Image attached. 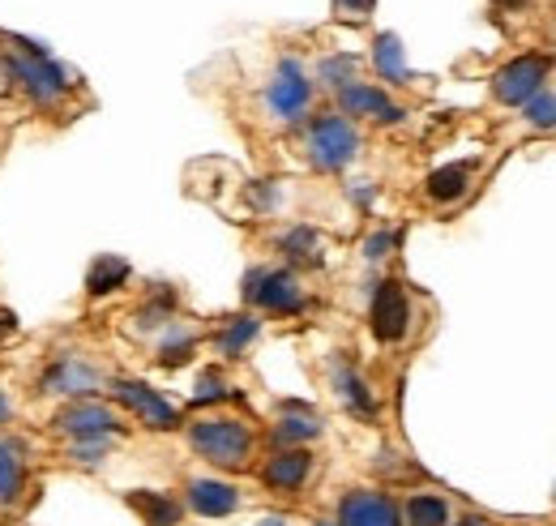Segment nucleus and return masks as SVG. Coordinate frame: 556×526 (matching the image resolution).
Wrapping results in <instances>:
<instances>
[{"mask_svg":"<svg viewBox=\"0 0 556 526\" xmlns=\"http://www.w3.org/2000/svg\"><path fill=\"white\" fill-rule=\"evenodd\" d=\"M189 446L210 462V466H223V471H244L253 459V428L236 415H206L189 428Z\"/></svg>","mask_w":556,"mask_h":526,"instance_id":"obj_1","label":"nucleus"},{"mask_svg":"<svg viewBox=\"0 0 556 526\" xmlns=\"http://www.w3.org/2000/svg\"><path fill=\"white\" fill-rule=\"evenodd\" d=\"M355 154H359V133L348 116L326 112L308 125V163L317 172H343Z\"/></svg>","mask_w":556,"mask_h":526,"instance_id":"obj_2","label":"nucleus"},{"mask_svg":"<svg viewBox=\"0 0 556 526\" xmlns=\"http://www.w3.org/2000/svg\"><path fill=\"white\" fill-rule=\"evenodd\" d=\"M244 300L262 313H278V317H291L308 304L300 278L291 270H278V265H262V270H249L244 278Z\"/></svg>","mask_w":556,"mask_h":526,"instance_id":"obj_3","label":"nucleus"},{"mask_svg":"<svg viewBox=\"0 0 556 526\" xmlns=\"http://www.w3.org/2000/svg\"><path fill=\"white\" fill-rule=\"evenodd\" d=\"M548 73H553L548 57H514L509 65H501L492 73V95H496V103L522 108L527 99H535L544 90Z\"/></svg>","mask_w":556,"mask_h":526,"instance_id":"obj_4","label":"nucleus"},{"mask_svg":"<svg viewBox=\"0 0 556 526\" xmlns=\"http://www.w3.org/2000/svg\"><path fill=\"white\" fill-rule=\"evenodd\" d=\"M9 68H13V77H17L39 103H61L65 90H70L65 73L52 65L35 43H17V52L9 57Z\"/></svg>","mask_w":556,"mask_h":526,"instance_id":"obj_5","label":"nucleus"},{"mask_svg":"<svg viewBox=\"0 0 556 526\" xmlns=\"http://www.w3.org/2000/svg\"><path fill=\"white\" fill-rule=\"evenodd\" d=\"M56 428L70 437L73 446H86V441H112L125 424H121V415H116L112 406L81 398V402H73V406H65V411L56 415Z\"/></svg>","mask_w":556,"mask_h":526,"instance_id":"obj_6","label":"nucleus"},{"mask_svg":"<svg viewBox=\"0 0 556 526\" xmlns=\"http://www.w3.org/2000/svg\"><path fill=\"white\" fill-rule=\"evenodd\" d=\"M308 103H313V82L304 77V68L295 65V61H282L278 77L270 82V90H266L270 116L282 121V125H295V121H304Z\"/></svg>","mask_w":556,"mask_h":526,"instance_id":"obj_7","label":"nucleus"},{"mask_svg":"<svg viewBox=\"0 0 556 526\" xmlns=\"http://www.w3.org/2000/svg\"><path fill=\"white\" fill-rule=\"evenodd\" d=\"M112 398H116L125 411H134L141 424L154 428V433H172V428H180V411H176L163 394H154L146 381L121 377V381H112Z\"/></svg>","mask_w":556,"mask_h":526,"instance_id":"obj_8","label":"nucleus"},{"mask_svg":"<svg viewBox=\"0 0 556 526\" xmlns=\"http://www.w3.org/2000/svg\"><path fill=\"white\" fill-rule=\"evenodd\" d=\"M368 326L381 342H403L412 329V300L403 291V283H381L372 291V309H368Z\"/></svg>","mask_w":556,"mask_h":526,"instance_id":"obj_9","label":"nucleus"},{"mask_svg":"<svg viewBox=\"0 0 556 526\" xmlns=\"http://www.w3.org/2000/svg\"><path fill=\"white\" fill-rule=\"evenodd\" d=\"M339 526H403V510L377 488H351L339 501Z\"/></svg>","mask_w":556,"mask_h":526,"instance_id":"obj_10","label":"nucleus"},{"mask_svg":"<svg viewBox=\"0 0 556 526\" xmlns=\"http://www.w3.org/2000/svg\"><path fill=\"white\" fill-rule=\"evenodd\" d=\"M339 108L348 112V116H368V121H381V125H399L407 112L381 90V86H372V82H348L343 90H339Z\"/></svg>","mask_w":556,"mask_h":526,"instance_id":"obj_11","label":"nucleus"},{"mask_svg":"<svg viewBox=\"0 0 556 526\" xmlns=\"http://www.w3.org/2000/svg\"><path fill=\"white\" fill-rule=\"evenodd\" d=\"M185 505L198 518H227L240 510V488L227 479H189L185 488Z\"/></svg>","mask_w":556,"mask_h":526,"instance_id":"obj_12","label":"nucleus"},{"mask_svg":"<svg viewBox=\"0 0 556 526\" xmlns=\"http://www.w3.org/2000/svg\"><path fill=\"white\" fill-rule=\"evenodd\" d=\"M99 368H90L86 360H77V355H61L52 368H48V377H43V390L48 394H70V398H90L99 390Z\"/></svg>","mask_w":556,"mask_h":526,"instance_id":"obj_13","label":"nucleus"},{"mask_svg":"<svg viewBox=\"0 0 556 526\" xmlns=\"http://www.w3.org/2000/svg\"><path fill=\"white\" fill-rule=\"evenodd\" d=\"M313 475V454L304 446H291V450H278L275 459L262 466V484L275 488V492H300Z\"/></svg>","mask_w":556,"mask_h":526,"instance_id":"obj_14","label":"nucleus"},{"mask_svg":"<svg viewBox=\"0 0 556 526\" xmlns=\"http://www.w3.org/2000/svg\"><path fill=\"white\" fill-rule=\"evenodd\" d=\"M125 501H129V510L146 526H180V518H185V505L176 497H167V492H146V488H138Z\"/></svg>","mask_w":556,"mask_h":526,"instance_id":"obj_15","label":"nucleus"},{"mask_svg":"<svg viewBox=\"0 0 556 526\" xmlns=\"http://www.w3.org/2000/svg\"><path fill=\"white\" fill-rule=\"evenodd\" d=\"M330 381H334V394L343 398L355 415H377V398H372V390L364 386V377H359L351 364L339 360V364L330 368Z\"/></svg>","mask_w":556,"mask_h":526,"instance_id":"obj_16","label":"nucleus"},{"mask_svg":"<svg viewBox=\"0 0 556 526\" xmlns=\"http://www.w3.org/2000/svg\"><path fill=\"white\" fill-rule=\"evenodd\" d=\"M471 172H476V163H445V167H437L432 176H428V198L441 201V205H450V201H458L467 189H471Z\"/></svg>","mask_w":556,"mask_h":526,"instance_id":"obj_17","label":"nucleus"},{"mask_svg":"<svg viewBox=\"0 0 556 526\" xmlns=\"http://www.w3.org/2000/svg\"><path fill=\"white\" fill-rule=\"evenodd\" d=\"M26 492V466H22V450L0 441V510H13Z\"/></svg>","mask_w":556,"mask_h":526,"instance_id":"obj_18","label":"nucleus"},{"mask_svg":"<svg viewBox=\"0 0 556 526\" xmlns=\"http://www.w3.org/2000/svg\"><path fill=\"white\" fill-rule=\"evenodd\" d=\"M403 526H450V501L437 492H416L403 505Z\"/></svg>","mask_w":556,"mask_h":526,"instance_id":"obj_19","label":"nucleus"},{"mask_svg":"<svg viewBox=\"0 0 556 526\" xmlns=\"http://www.w3.org/2000/svg\"><path fill=\"white\" fill-rule=\"evenodd\" d=\"M278 249L287 253V262L295 265H321L326 258V249H321V236L313 231V227H291V231H282V240H278Z\"/></svg>","mask_w":556,"mask_h":526,"instance_id":"obj_20","label":"nucleus"},{"mask_svg":"<svg viewBox=\"0 0 556 526\" xmlns=\"http://www.w3.org/2000/svg\"><path fill=\"white\" fill-rule=\"evenodd\" d=\"M313 437H321V419L313 411L295 406L275 424V441H282V446H300V441H313Z\"/></svg>","mask_w":556,"mask_h":526,"instance_id":"obj_21","label":"nucleus"},{"mask_svg":"<svg viewBox=\"0 0 556 526\" xmlns=\"http://www.w3.org/2000/svg\"><path fill=\"white\" fill-rule=\"evenodd\" d=\"M125 278H129V262H121V258H99V262L90 265V274H86V291H90V296H112L116 287H125Z\"/></svg>","mask_w":556,"mask_h":526,"instance_id":"obj_22","label":"nucleus"},{"mask_svg":"<svg viewBox=\"0 0 556 526\" xmlns=\"http://www.w3.org/2000/svg\"><path fill=\"white\" fill-rule=\"evenodd\" d=\"M372 65L377 73L386 77V82H407L412 73H407V61H403V43H399V35H381L377 39V48H372Z\"/></svg>","mask_w":556,"mask_h":526,"instance_id":"obj_23","label":"nucleus"},{"mask_svg":"<svg viewBox=\"0 0 556 526\" xmlns=\"http://www.w3.org/2000/svg\"><path fill=\"white\" fill-rule=\"evenodd\" d=\"M257 329L262 322L257 317H236V322H227V326L218 329V338H214V347H218V355H227V360H236L253 338H257Z\"/></svg>","mask_w":556,"mask_h":526,"instance_id":"obj_24","label":"nucleus"},{"mask_svg":"<svg viewBox=\"0 0 556 526\" xmlns=\"http://www.w3.org/2000/svg\"><path fill=\"white\" fill-rule=\"evenodd\" d=\"M193 347H198V338H193L189 329L167 326V338L159 342V364H163V368H176V364H185V360L193 355Z\"/></svg>","mask_w":556,"mask_h":526,"instance_id":"obj_25","label":"nucleus"},{"mask_svg":"<svg viewBox=\"0 0 556 526\" xmlns=\"http://www.w3.org/2000/svg\"><path fill=\"white\" fill-rule=\"evenodd\" d=\"M522 121H527L531 129L553 133L556 129V90H540L535 99H527V103H522Z\"/></svg>","mask_w":556,"mask_h":526,"instance_id":"obj_26","label":"nucleus"},{"mask_svg":"<svg viewBox=\"0 0 556 526\" xmlns=\"http://www.w3.org/2000/svg\"><path fill=\"white\" fill-rule=\"evenodd\" d=\"M394 245H399V236H394V231H377V236H368V240H364V258H368V262H381Z\"/></svg>","mask_w":556,"mask_h":526,"instance_id":"obj_27","label":"nucleus"},{"mask_svg":"<svg viewBox=\"0 0 556 526\" xmlns=\"http://www.w3.org/2000/svg\"><path fill=\"white\" fill-rule=\"evenodd\" d=\"M218 398H227V381H223L218 373H206V377L198 381V402H218Z\"/></svg>","mask_w":556,"mask_h":526,"instance_id":"obj_28","label":"nucleus"},{"mask_svg":"<svg viewBox=\"0 0 556 526\" xmlns=\"http://www.w3.org/2000/svg\"><path fill=\"white\" fill-rule=\"evenodd\" d=\"M321 77H326L330 86H339V90H343L348 82H355V77H351V61H348V57H343V61H326V65H321Z\"/></svg>","mask_w":556,"mask_h":526,"instance_id":"obj_29","label":"nucleus"},{"mask_svg":"<svg viewBox=\"0 0 556 526\" xmlns=\"http://www.w3.org/2000/svg\"><path fill=\"white\" fill-rule=\"evenodd\" d=\"M334 4H339V9H348V13H364L372 0H334Z\"/></svg>","mask_w":556,"mask_h":526,"instance_id":"obj_30","label":"nucleus"},{"mask_svg":"<svg viewBox=\"0 0 556 526\" xmlns=\"http://www.w3.org/2000/svg\"><path fill=\"white\" fill-rule=\"evenodd\" d=\"M454 526H492V523H488L484 514H467V518H458Z\"/></svg>","mask_w":556,"mask_h":526,"instance_id":"obj_31","label":"nucleus"},{"mask_svg":"<svg viewBox=\"0 0 556 526\" xmlns=\"http://www.w3.org/2000/svg\"><path fill=\"white\" fill-rule=\"evenodd\" d=\"M4 419H9V398L0 394V424H4Z\"/></svg>","mask_w":556,"mask_h":526,"instance_id":"obj_32","label":"nucleus"},{"mask_svg":"<svg viewBox=\"0 0 556 526\" xmlns=\"http://www.w3.org/2000/svg\"><path fill=\"white\" fill-rule=\"evenodd\" d=\"M257 526H287V523H282V518H262Z\"/></svg>","mask_w":556,"mask_h":526,"instance_id":"obj_33","label":"nucleus"},{"mask_svg":"<svg viewBox=\"0 0 556 526\" xmlns=\"http://www.w3.org/2000/svg\"><path fill=\"white\" fill-rule=\"evenodd\" d=\"M496 4H509V9H518V4H522V0H496Z\"/></svg>","mask_w":556,"mask_h":526,"instance_id":"obj_34","label":"nucleus"},{"mask_svg":"<svg viewBox=\"0 0 556 526\" xmlns=\"http://www.w3.org/2000/svg\"><path fill=\"white\" fill-rule=\"evenodd\" d=\"M321 526H330V523H321Z\"/></svg>","mask_w":556,"mask_h":526,"instance_id":"obj_35","label":"nucleus"}]
</instances>
